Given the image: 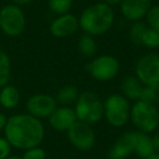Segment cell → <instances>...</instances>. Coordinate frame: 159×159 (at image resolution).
<instances>
[{"instance_id": "6da1fadb", "label": "cell", "mask_w": 159, "mask_h": 159, "mask_svg": "<svg viewBox=\"0 0 159 159\" xmlns=\"http://www.w3.org/2000/svg\"><path fill=\"white\" fill-rule=\"evenodd\" d=\"M3 136L12 148L24 152L40 146L45 139V126L42 120L30 113H16L8 118Z\"/></svg>"}, {"instance_id": "7a4b0ae2", "label": "cell", "mask_w": 159, "mask_h": 159, "mask_svg": "<svg viewBox=\"0 0 159 159\" xmlns=\"http://www.w3.org/2000/svg\"><path fill=\"white\" fill-rule=\"evenodd\" d=\"M116 14L112 7L100 1L85 8L79 18L80 29L91 36H100L106 34L115 23Z\"/></svg>"}, {"instance_id": "3957f363", "label": "cell", "mask_w": 159, "mask_h": 159, "mask_svg": "<svg viewBox=\"0 0 159 159\" xmlns=\"http://www.w3.org/2000/svg\"><path fill=\"white\" fill-rule=\"evenodd\" d=\"M74 112L77 121L87 124H96L104 118V102L92 91L80 93L74 104Z\"/></svg>"}, {"instance_id": "277c9868", "label": "cell", "mask_w": 159, "mask_h": 159, "mask_svg": "<svg viewBox=\"0 0 159 159\" xmlns=\"http://www.w3.org/2000/svg\"><path fill=\"white\" fill-rule=\"evenodd\" d=\"M130 120L136 131L152 134L159 129V109L146 100H136L131 106Z\"/></svg>"}, {"instance_id": "5b68a950", "label": "cell", "mask_w": 159, "mask_h": 159, "mask_svg": "<svg viewBox=\"0 0 159 159\" xmlns=\"http://www.w3.org/2000/svg\"><path fill=\"white\" fill-rule=\"evenodd\" d=\"M130 100L122 94H111L104 102V118L109 125L113 128H122L130 120Z\"/></svg>"}, {"instance_id": "8992f818", "label": "cell", "mask_w": 159, "mask_h": 159, "mask_svg": "<svg viewBox=\"0 0 159 159\" xmlns=\"http://www.w3.org/2000/svg\"><path fill=\"white\" fill-rule=\"evenodd\" d=\"M26 27V16L22 7L8 3L0 9V31L8 37H18Z\"/></svg>"}, {"instance_id": "52a82bcc", "label": "cell", "mask_w": 159, "mask_h": 159, "mask_svg": "<svg viewBox=\"0 0 159 159\" xmlns=\"http://www.w3.org/2000/svg\"><path fill=\"white\" fill-rule=\"evenodd\" d=\"M87 71L98 82H109L119 74L120 62L112 55H99L87 64Z\"/></svg>"}, {"instance_id": "ba28073f", "label": "cell", "mask_w": 159, "mask_h": 159, "mask_svg": "<svg viewBox=\"0 0 159 159\" xmlns=\"http://www.w3.org/2000/svg\"><path fill=\"white\" fill-rule=\"evenodd\" d=\"M134 73L145 86L159 84V53L147 52L141 56L135 63Z\"/></svg>"}, {"instance_id": "9c48e42d", "label": "cell", "mask_w": 159, "mask_h": 159, "mask_svg": "<svg viewBox=\"0 0 159 159\" xmlns=\"http://www.w3.org/2000/svg\"><path fill=\"white\" fill-rule=\"evenodd\" d=\"M66 134L71 145L81 152H89L95 145L96 136L91 124L76 121L66 131Z\"/></svg>"}, {"instance_id": "30bf717a", "label": "cell", "mask_w": 159, "mask_h": 159, "mask_svg": "<svg viewBox=\"0 0 159 159\" xmlns=\"http://www.w3.org/2000/svg\"><path fill=\"white\" fill-rule=\"evenodd\" d=\"M57 107L58 104L56 98L49 94L44 93L34 94L26 102L27 113L39 120L48 119Z\"/></svg>"}, {"instance_id": "8fae6325", "label": "cell", "mask_w": 159, "mask_h": 159, "mask_svg": "<svg viewBox=\"0 0 159 159\" xmlns=\"http://www.w3.org/2000/svg\"><path fill=\"white\" fill-rule=\"evenodd\" d=\"M80 29L79 18L72 13L57 16L49 25V32L56 38H68Z\"/></svg>"}, {"instance_id": "7c38bea8", "label": "cell", "mask_w": 159, "mask_h": 159, "mask_svg": "<svg viewBox=\"0 0 159 159\" xmlns=\"http://www.w3.org/2000/svg\"><path fill=\"white\" fill-rule=\"evenodd\" d=\"M119 6L122 16L133 23L145 18L147 11L152 6V0H122Z\"/></svg>"}, {"instance_id": "4fadbf2b", "label": "cell", "mask_w": 159, "mask_h": 159, "mask_svg": "<svg viewBox=\"0 0 159 159\" xmlns=\"http://www.w3.org/2000/svg\"><path fill=\"white\" fill-rule=\"evenodd\" d=\"M50 126L58 132H66L77 121L74 109L69 106H58L48 118Z\"/></svg>"}, {"instance_id": "5bb4252c", "label": "cell", "mask_w": 159, "mask_h": 159, "mask_svg": "<svg viewBox=\"0 0 159 159\" xmlns=\"http://www.w3.org/2000/svg\"><path fill=\"white\" fill-rule=\"evenodd\" d=\"M135 136H136L135 131H129L126 133H123L109 149V158L125 159L131 154H133L135 147Z\"/></svg>"}, {"instance_id": "9a60e30c", "label": "cell", "mask_w": 159, "mask_h": 159, "mask_svg": "<svg viewBox=\"0 0 159 159\" xmlns=\"http://www.w3.org/2000/svg\"><path fill=\"white\" fill-rule=\"evenodd\" d=\"M145 85L137 79L135 75L125 76L121 82V94L131 102L139 100L143 94V89Z\"/></svg>"}, {"instance_id": "2e32d148", "label": "cell", "mask_w": 159, "mask_h": 159, "mask_svg": "<svg viewBox=\"0 0 159 159\" xmlns=\"http://www.w3.org/2000/svg\"><path fill=\"white\" fill-rule=\"evenodd\" d=\"M21 102V94L16 86L7 84L0 89V106L7 110L16 108Z\"/></svg>"}, {"instance_id": "e0dca14e", "label": "cell", "mask_w": 159, "mask_h": 159, "mask_svg": "<svg viewBox=\"0 0 159 159\" xmlns=\"http://www.w3.org/2000/svg\"><path fill=\"white\" fill-rule=\"evenodd\" d=\"M135 132H136V136H135L134 152L139 158L146 159L155 152L150 134H146V133L139 132V131H135Z\"/></svg>"}, {"instance_id": "ac0fdd59", "label": "cell", "mask_w": 159, "mask_h": 159, "mask_svg": "<svg viewBox=\"0 0 159 159\" xmlns=\"http://www.w3.org/2000/svg\"><path fill=\"white\" fill-rule=\"evenodd\" d=\"M80 95V92L75 85H64L58 91L57 95H56V102H57L58 106H69L74 105L76 102L77 97Z\"/></svg>"}, {"instance_id": "d6986e66", "label": "cell", "mask_w": 159, "mask_h": 159, "mask_svg": "<svg viewBox=\"0 0 159 159\" xmlns=\"http://www.w3.org/2000/svg\"><path fill=\"white\" fill-rule=\"evenodd\" d=\"M77 49H79V52L85 58L96 57L98 51V45L95 37L89 35V34H83L79 38Z\"/></svg>"}, {"instance_id": "ffe728a7", "label": "cell", "mask_w": 159, "mask_h": 159, "mask_svg": "<svg viewBox=\"0 0 159 159\" xmlns=\"http://www.w3.org/2000/svg\"><path fill=\"white\" fill-rule=\"evenodd\" d=\"M12 64L9 55L5 50L0 49V89L9 84L11 79Z\"/></svg>"}, {"instance_id": "44dd1931", "label": "cell", "mask_w": 159, "mask_h": 159, "mask_svg": "<svg viewBox=\"0 0 159 159\" xmlns=\"http://www.w3.org/2000/svg\"><path fill=\"white\" fill-rule=\"evenodd\" d=\"M141 46H144L152 50L159 48V32L146 26L143 36H142Z\"/></svg>"}, {"instance_id": "7402d4cb", "label": "cell", "mask_w": 159, "mask_h": 159, "mask_svg": "<svg viewBox=\"0 0 159 159\" xmlns=\"http://www.w3.org/2000/svg\"><path fill=\"white\" fill-rule=\"evenodd\" d=\"M72 6L73 0H48L49 10L56 16L69 13Z\"/></svg>"}, {"instance_id": "603a6c76", "label": "cell", "mask_w": 159, "mask_h": 159, "mask_svg": "<svg viewBox=\"0 0 159 159\" xmlns=\"http://www.w3.org/2000/svg\"><path fill=\"white\" fill-rule=\"evenodd\" d=\"M146 26L147 25L144 22H142V21L131 23L130 29H129V37H130L131 42L133 44L137 45V46H141L142 36H143V33L145 31Z\"/></svg>"}, {"instance_id": "cb8c5ba5", "label": "cell", "mask_w": 159, "mask_h": 159, "mask_svg": "<svg viewBox=\"0 0 159 159\" xmlns=\"http://www.w3.org/2000/svg\"><path fill=\"white\" fill-rule=\"evenodd\" d=\"M145 24L149 29L159 32V6L152 5L145 16Z\"/></svg>"}, {"instance_id": "d4e9b609", "label": "cell", "mask_w": 159, "mask_h": 159, "mask_svg": "<svg viewBox=\"0 0 159 159\" xmlns=\"http://www.w3.org/2000/svg\"><path fill=\"white\" fill-rule=\"evenodd\" d=\"M141 99L156 105V102H159V84L144 86Z\"/></svg>"}, {"instance_id": "484cf974", "label": "cell", "mask_w": 159, "mask_h": 159, "mask_svg": "<svg viewBox=\"0 0 159 159\" xmlns=\"http://www.w3.org/2000/svg\"><path fill=\"white\" fill-rule=\"evenodd\" d=\"M23 159H46V152L40 146L24 150L22 155Z\"/></svg>"}, {"instance_id": "4316f807", "label": "cell", "mask_w": 159, "mask_h": 159, "mask_svg": "<svg viewBox=\"0 0 159 159\" xmlns=\"http://www.w3.org/2000/svg\"><path fill=\"white\" fill-rule=\"evenodd\" d=\"M12 146L5 136H0V159H5L11 155Z\"/></svg>"}, {"instance_id": "83f0119b", "label": "cell", "mask_w": 159, "mask_h": 159, "mask_svg": "<svg viewBox=\"0 0 159 159\" xmlns=\"http://www.w3.org/2000/svg\"><path fill=\"white\" fill-rule=\"evenodd\" d=\"M150 139H152V147H154L155 152H159V129L150 134Z\"/></svg>"}, {"instance_id": "f1b7e54d", "label": "cell", "mask_w": 159, "mask_h": 159, "mask_svg": "<svg viewBox=\"0 0 159 159\" xmlns=\"http://www.w3.org/2000/svg\"><path fill=\"white\" fill-rule=\"evenodd\" d=\"M8 121V117L5 115L3 112H0V133L3 132L6 128V124H7Z\"/></svg>"}, {"instance_id": "f546056e", "label": "cell", "mask_w": 159, "mask_h": 159, "mask_svg": "<svg viewBox=\"0 0 159 159\" xmlns=\"http://www.w3.org/2000/svg\"><path fill=\"white\" fill-rule=\"evenodd\" d=\"M34 0H12V3L16 6H20V7H23V6H27L30 3L33 2Z\"/></svg>"}, {"instance_id": "4dcf8cb0", "label": "cell", "mask_w": 159, "mask_h": 159, "mask_svg": "<svg viewBox=\"0 0 159 159\" xmlns=\"http://www.w3.org/2000/svg\"><path fill=\"white\" fill-rule=\"evenodd\" d=\"M102 1L112 7V6H116V5H120V2H121L122 0H102Z\"/></svg>"}, {"instance_id": "1f68e13d", "label": "cell", "mask_w": 159, "mask_h": 159, "mask_svg": "<svg viewBox=\"0 0 159 159\" xmlns=\"http://www.w3.org/2000/svg\"><path fill=\"white\" fill-rule=\"evenodd\" d=\"M146 159H159V152H154V154H152Z\"/></svg>"}, {"instance_id": "d6a6232c", "label": "cell", "mask_w": 159, "mask_h": 159, "mask_svg": "<svg viewBox=\"0 0 159 159\" xmlns=\"http://www.w3.org/2000/svg\"><path fill=\"white\" fill-rule=\"evenodd\" d=\"M5 159H23L22 158V156H18V155H10V156H8L7 158H5Z\"/></svg>"}]
</instances>
